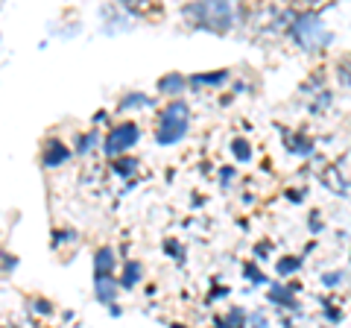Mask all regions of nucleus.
I'll list each match as a JSON object with an SVG mask.
<instances>
[{"instance_id": "7ed1b4c3", "label": "nucleus", "mask_w": 351, "mask_h": 328, "mask_svg": "<svg viewBox=\"0 0 351 328\" xmlns=\"http://www.w3.org/2000/svg\"><path fill=\"white\" fill-rule=\"evenodd\" d=\"M188 126H191V108L184 106L182 100H173L167 108L161 112L158 120V129H156V141L161 147H173L188 135Z\"/></svg>"}, {"instance_id": "2eb2a0df", "label": "nucleus", "mask_w": 351, "mask_h": 328, "mask_svg": "<svg viewBox=\"0 0 351 328\" xmlns=\"http://www.w3.org/2000/svg\"><path fill=\"white\" fill-rule=\"evenodd\" d=\"M114 167H117V173H132V167H135V161H117Z\"/></svg>"}, {"instance_id": "dca6fc26", "label": "nucleus", "mask_w": 351, "mask_h": 328, "mask_svg": "<svg viewBox=\"0 0 351 328\" xmlns=\"http://www.w3.org/2000/svg\"><path fill=\"white\" fill-rule=\"evenodd\" d=\"M255 325H258V328H267V325H263V316H261V314H255Z\"/></svg>"}, {"instance_id": "6e6552de", "label": "nucleus", "mask_w": 351, "mask_h": 328, "mask_svg": "<svg viewBox=\"0 0 351 328\" xmlns=\"http://www.w3.org/2000/svg\"><path fill=\"white\" fill-rule=\"evenodd\" d=\"M184 89V80L179 73H170V76H164V80L158 82V91H170V94H179Z\"/></svg>"}, {"instance_id": "f8f14e48", "label": "nucleus", "mask_w": 351, "mask_h": 328, "mask_svg": "<svg viewBox=\"0 0 351 328\" xmlns=\"http://www.w3.org/2000/svg\"><path fill=\"white\" fill-rule=\"evenodd\" d=\"M240 325H243V314L240 311H232V316L223 323V328H240Z\"/></svg>"}, {"instance_id": "0eeeda50", "label": "nucleus", "mask_w": 351, "mask_h": 328, "mask_svg": "<svg viewBox=\"0 0 351 328\" xmlns=\"http://www.w3.org/2000/svg\"><path fill=\"white\" fill-rule=\"evenodd\" d=\"M97 299H100V302H112L114 299V281H112V276L97 279Z\"/></svg>"}, {"instance_id": "f257e3e1", "label": "nucleus", "mask_w": 351, "mask_h": 328, "mask_svg": "<svg viewBox=\"0 0 351 328\" xmlns=\"http://www.w3.org/2000/svg\"><path fill=\"white\" fill-rule=\"evenodd\" d=\"M184 18H191L193 27L208 32H228L234 24V6L219 3V0H208V3H188L184 6Z\"/></svg>"}, {"instance_id": "1a4fd4ad", "label": "nucleus", "mask_w": 351, "mask_h": 328, "mask_svg": "<svg viewBox=\"0 0 351 328\" xmlns=\"http://www.w3.org/2000/svg\"><path fill=\"white\" fill-rule=\"evenodd\" d=\"M141 276H144V267L138 264V261H129V267L123 272V288H132V284H138Z\"/></svg>"}, {"instance_id": "9d476101", "label": "nucleus", "mask_w": 351, "mask_h": 328, "mask_svg": "<svg viewBox=\"0 0 351 328\" xmlns=\"http://www.w3.org/2000/svg\"><path fill=\"white\" fill-rule=\"evenodd\" d=\"M223 80H226V71H214V73H205V76H193V82H208V85L223 82Z\"/></svg>"}, {"instance_id": "39448f33", "label": "nucleus", "mask_w": 351, "mask_h": 328, "mask_svg": "<svg viewBox=\"0 0 351 328\" xmlns=\"http://www.w3.org/2000/svg\"><path fill=\"white\" fill-rule=\"evenodd\" d=\"M68 156H71V152L64 150L59 141H47V144H44V159L41 161H44V167H56V164H62Z\"/></svg>"}, {"instance_id": "9b49d317", "label": "nucleus", "mask_w": 351, "mask_h": 328, "mask_svg": "<svg viewBox=\"0 0 351 328\" xmlns=\"http://www.w3.org/2000/svg\"><path fill=\"white\" fill-rule=\"evenodd\" d=\"M152 100L149 97H144V94H129L126 100H123V108H132V106H149Z\"/></svg>"}, {"instance_id": "4468645a", "label": "nucleus", "mask_w": 351, "mask_h": 328, "mask_svg": "<svg viewBox=\"0 0 351 328\" xmlns=\"http://www.w3.org/2000/svg\"><path fill=\"white\" fill-rule=\"evenodd\" d=\"M234 152H237L240 161L249 159V144H246V141H234Z\"/></svg>"}, {"instance_id": "f03ea898", "label": "nucleus", "mask_w": 351, "mask_h": 328, "mask_svg": "<svg viewBox=\"0 0 351 328\" xmlns=\"http://www.w3.org/2000/svg\"><path fill=\"white\" fill-rule=\"evenodd\" d=\"M290 36H293L295 45H299L302 50H307V53H316V50L331 45V32H328V27L322 24V18L316 12H299L295 15L293 24H290Z\"/></svg>"}, {"instance_id": "ddd939ff", "label": "nucleus", "mask_w": 351, "mask_h": 328, "mask_svg": "<svg viewBox=\"0 0 351 328\" xmlns=\"http://www.w3.org/2000/svg\"><path fill=\"white\" fill-rule=\"evenodd\" d=\"M94 141H97V135H94V132H88L85 138H80V147H76V150H80V152H88V150H91Z\"/></svg>"}, {"instance_id": "20e7f679", "label": "nucleus", "mask_w": 351, "mask_h": 328, "mask_svg": "<svg viewBox=\"0 0 351 328\" xmlns=\"http://www.w3.org/2000/svg\"><path fill=\"white\" fill-rule=\"evenodd\" d=\"M138 135L141 132H138L135 124H120V126H114L112 132L106 135V144H103L106 156H120V152H126L138 141Z\"/></svg>"}, {"instance_id": "423d86ee", "label": "nucleus", "mask_w": 351, "mask_h": 328, "mask_svg": "<svg viewBox=\"0 0 351 328\" xmlns=\"http://www.w3.org/2000/svg\"><path fill=\"white\" fill-rule=\"evenodd\" d=\"M97 279H103V276H108L112 272V267H114V255H112V249H100L97 253Z\"/></svg>"}]
</instances>
